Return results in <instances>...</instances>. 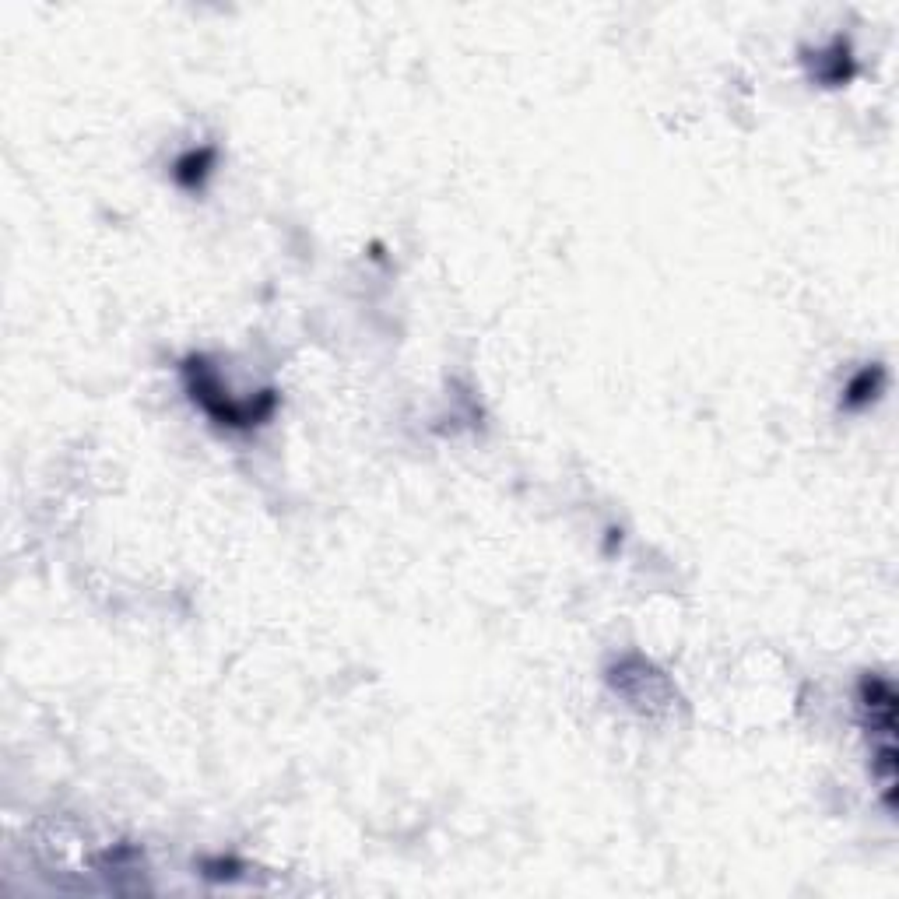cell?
I'll return each mask as SVG.
<instances>
[{
  "label": "cell",
  "mask_w": 899,
  "mask_h": 899,
  "mask_svg": "<svg viewBox=\"0 0 899 899\" xmlns=\"http://www.w3.org/2000/svg\"><path fill=\"white\" fill-rule=\"evenodd\" d=\"M183 373H187L190 397H194V401L201 404V408L208 411L215 422L232 425V429H246V425H257V422H264V418L271 415L274 394H264L260 401H232V397L222 394L218 376L211 373L204 359H187Z\"/></svg>",
  "instance_id": "cell-1"
},
{
  "label": "cell",
  "mask_w": 899,
  "mask_h": 899,
  "mask_svg": "<svg viewBox=\"0 0 899 899\" xmlns=\"http://www.w3.org/2000/svg\"><path fill=\"white\" fill-rule=\"evenodd\" d=\"M882 383H885L882 366L861 369V373H857L854 380L847 383V390H843V404H847L850 411H857V408H868V404L875 401L878 394H882Z\"/></svg>",
  "instance_id": "cell-2"
},
{
  "label": "cell",
  "mask_w": 899,
  "mask_h": 899,
  "mask_svg": "<svg viewBox=\"0 0 899 899\" xmlns=\"http://www.w3.org/2000/svg\"><path fill=\"white\" fill-rule=\"evenodd\" d=\"M211 162H215V152H211V148H201V152H190V155H183L180 162H176V183H180V187H201L204 183V176L211 173Z\"/></svg>",
  "instance_id": "cell-3"
}]
</instances>
